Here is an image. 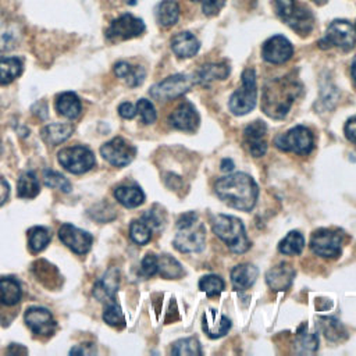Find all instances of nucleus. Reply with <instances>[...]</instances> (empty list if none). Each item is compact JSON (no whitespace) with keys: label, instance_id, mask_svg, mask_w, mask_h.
Listing matches in <instances>:
<instances>
[{"label":"nucleus","instance_id":"nucleus-3","mask_svg":"<svg viewBox=\"0 0 356 356\" xmlns=\"http://www.w3.org/2000/svg\"><path fill=\"white\" fill-rule=\"evenodd\" d=\"M174 248L181 253H195L203 250L206 245V228L199 221L195 211L182 214L177 221V234L174 236Z\"/></svg>","mask_w":356,"mask_h":356},{"label":"nucleus","instance_id":"nucleus-5","mask_svg":"<svg viewBox=\"0 0 356 356\" xmlns=\"http://www.w3.org/2000/svg\"><path fill=\"white\" fill-rule=\"evenodd\" d=\"M278 18L299 35H309L314 26L313 13L296 0H273Z\"/></svg>","mask_w":356,"mask_h":356},{"label":"nucleus","instance_id":"nucleus-27","mask_svg":"<svg viewBox=\"0 0 356 356\" xmlns=\"http://www.w3.org/2000/svg\"><path fill=\"white\" fill-rule=\"evenodd\" d=\"M74 131V127L67 122H56L49 124L42 128V138L49 145H58L67 140Z\"/></svg>","mask_w":356,"mask_h":356},{"label":"nucleus","instance_id":"nucleus-25","mask_svg":"<svg viewBox=\"0 0 356 356\" xmlns=\"http://www.w3.org/2000/svg\"><path fill=\"white\" fill-rule=\"evenodd\" d=\"M229 75V67L225 63H211L197 70L193 82L207 85L216 79H225Z\"/></svg>","mask_w":356,"mask_h":356},{"label":"nucleus","instance_id":"nucleus-15","mask_svg":"<svg viewBox=\"0 0 356 356\" xmlns=\"http://www.w3.org/2000/svg\"><path fill=\"white\" fill-rule=\"evenodd\" d=\"M267 127L263 121L250 122L243 131V143L253 157L264 156L267 150Z\"/></svg>","mask_w":356,"mask_h":356},{"label":"nucleus","instance_id":"nucleus-17","mask_svg":"<svg viewBox=\"0 0 356 356\" xmlns=\"http://www.w3.org/2000/svg\"><path fill=\"white\" fill-rule=\"evenodd\" d=\"M24 320L36 335H51L56 330V321L51 313L44 307H29L25 312Z\"/></svg>","mask_w":356,"mask_h":356},{"label":"nucleus","instance_id":"nucleus-13","mask_svg":"<svg viewBox=\"0 0 356 356\" xmlns=\"http://www.w3.org/2000/svg\"><path fill=\"white\" fill-rule=\"evenodd\" d=\"M100 153H102L103 159L106 161H108L110 164H113L115 167H124L134 160L136 150L128 140L117 136V138L106 142L100 147Z\"/></svg>","mask_w":356,"mask_h":356},{"label":"nucleus","instance_id":"nucleus-24","mask_svg":"<svg viewBox=\"0 0 356 356\" xmlns=\"http://www.w3.org/2000/svg\"><path fill=\"white\" fill-rule=\"evenodd\" d=\"M114 74L118 78L124 79L127 82V85L131 86V88L139 86L145 81V75H146L143 67H140V65H131L127 61L115 63Z\"/></svg>","mask_w":356,"mask_h":356},{"label":"nucleus","instance_id":"nucleus-49","mask_svg":"<svg viewBox=\"0 0 356 356\" xmlns=\"http://www.w3.org/2000/svg\"><path fill=\"white\" fill-rule=\"evenodd\" d=\"M345 135L350 142L356 143V115L348 120V122L345 124Z\"/></svg>","mask_w":356,"mask_h":356},{"label":"nucleus","instance_id":"nucleus-36","mask_svg":"<svg viewBox=\"0 0 356 356\" xmlns=\"http://www.w3.org/2000/svg\"><path fill=\"white\" fill-rule=\"evenodd\" d=\"M171 353L178 356H197V355H202V349H200L199 341L191 337V338H184L174 342L171 348Z\"/></svg>","mask_w":356,"mask_h":356},{"label":"nucleus","instance_id":"nucleus-41","mask_svg":"<svg viewBox=\"0 0 356 356\" xmlns=\"http://www.w3.org/2000/svg\"><path fill=\"white\" fill-rule=\"evenodd\" d=\"M103 320L113 327L124 325V314L121 306L115 300L106 303V307L103 310Z\"/></svg>","mask_w":356,"mask_h":356},{"label":"nucleus","instance_id":"nucleus-51","mask_svg":"<svg viewBox=\"0 0 356 356\" xmlns=\"http://www.w3.org/2000/svg\"><path fill=\"white\" fill-rule=\"evenodd\" d=\"M221 170H222V171H231V170H234V163H232V160H231V159H224V160L221 161Z\"/></svg>","mask_w":356,"mask_h":356},{"label":"nucleus","instance_id":"nucleus-43","mask_svg":"<svg viewBox=\"0 0 356 356\" xmlns=\"http://www.w3.org/2000/svg\"><path fill=\"white\" fill-rule=\"evenodd\" d=\"M135 107H136V113H139V115L142 118V122L153 124L156 121V118H157L156 108H154V106L152 104L150 100L139 99Z\"/></svg>","mask_w":356,"mask_h":356},{"label":"nucleus","instance_id":"nucleus-45","mask_svg":"<svg viewBox=\"0 0 356 356\" xmlns=\"http://www.w3.org/2000/svg\"><path fill=\"white\" fill-rule=\"evenodd\" d=\"M15 43V35L14 32L6 26L3 22H0V50H8L14 47Z\"/></svg>","mask_w":356,"mask_h":356},{"label":"nucleus","instance_id":"nucleus-18","mask_svg":"<svg viewBox=\"0 0 356 356\" xmlns=\"http://www.w3.org/2000/svg\"><path fill=\"white\" fill-rule=\"evenodd\" d=\"M199 121V114L191 102L179 103L168 117V122L172 128L185 132H193L197 128Z\"/></svg>","mask_w":356,"mask_h":356},{"label":"nucleus","instance_id":"nucleus-4","mask_svg":"<svg viewBox=\"0 0 356 356\" xmlns=\"http://www.w3.org/2000/svg\"><path fill=\"white\" fill-rule=\"evenodd\" d=\"M211 229L234 253H245L250 248L245 227L238 217L217 214L211 218Z\"/></svg>","mask_w":356,"mask_h":356},{"label":"nucleus","instance_id":"nucleus-31","mask_svg":"<svg viewBox=\"0 0 356 356\" xmlns=\"http://www.w3.org/2000/svg\"><path fill=\"white\" fill-rule=\"evenodd\" d=\"M22 60L18 57H0V85H8L22 72Z\"/></svg>","mask_w":356,"mask_h":356},{"label":"nucleus","instance_id":"nucleus-42","mask_svg":"<svg viewBox=\"0 0 356 356\" xmlns=\"http://www.w3.org/2000/svg\"><path fill=\"white\" fill-rule=\"evenodd\" d=\"M43 179H44V184L49 186V188H56V189H60L65 193L71 192V184L70 181L60 172L57 171H53V170H44L43 171Z\"/></svg>","mask_w":356,"mask_h":356},{"label":"nucleus","instance_id":"nucleus-28","mask_svg":"<svg viewBox=\"0 0 356 356\" xmlns=\"http://www.w3.org/2000/svg\"><path fill=\"white\" fill-rule=\"evenodd\" d=\"M22 291L19 282L13 277L0 278V302L6 306H14L21 300Z\"/></svg>","mask_w":356,"mask_h":356},{"label":"nucleus","instance_id":"nucleus-30","mask_svg":"<svg viewBox=\"0 0 356 356\" xmlns=\"http://www.w3.org/2000/svg\"><path fill=\"white\" fill-rule=\"evenodd\" d=\"M115 199L125 207L134 209L143 203L145 193L139 186H118L114 191Z\"/></svg>","mask_w":356,"mask_h":356},{"label":"nucleus","instance_id":"nucleus-22","mask_svg":"<svg viewBox=\"0 0 356 356\" xmlns=\"http://www.w3.org/2000/svg\"><path fill=\"white\" fill-rule=\"evenodd\" d=\"M171 49L175 56L181 58H189L199 51L200 43L197 38L191 32H178L171 39Z\"/></svg>","mask_w":356,"mask_h":356},{"label":"nucleus","instance_id":"nucleus-33","mask_svg":"<svg viewBox=\"0 0 356 356\" xmlns=\"http://www.w3.org/2000/svg\"><path fill=\"white\" fill-rule=\"evenodd\" d=\"M157 273L164 278H181L184 275V268L172 256L161 254L157 257Z\"/></svg>","mask_w":356,"mask_h":356},{"label":"nucleus","instance_id":"nucleus-12","mask_svg":"<svg viewBox=\"0 0 356 356\" xmlns=\"http://www.w3.org/2000/svg\"><path fill=\"white\" fill-rule=\"evenodd\" d=\"M145 31V24L140 18L134 17L132 14H124L108 25L106 29V38L108 40H127L142 35Z\"/></svg>","mask_w":356,"mask_h":356},{"label":"nucleus","instance_id":"nucleus-37","mask_svg":"<svg viewBox=\"0 0 356 356\" xmlns=\"http://www.w3.org/2000/svg\"><path fill=\"white\" fill-rule=\"evenodd\" d=\"M320 328L327 339L330 341H341L342 335H345L343 327L334 317H320L318 318Z\"/></svg>","mask_w":356,"mask_h":356},{"label":"nucleus","instance_id":"nucleus-54","mask_svg":"<svg viewBox=\"0 0 356 356\" xmlns=\"http://www.w3.org/2000/svg\"><path fill=\"white\" fill-rule=\"evenodd\" d=\"M355 31H356V24H355Z\"/></svg>","mask_w":356,"mask_h":356},{"label":"nucleus","instance_id":"nucleus-48","mask_svg":"<svg viewBox=\"0 0 356 356\" xmlns=\"http://www.w3.org/2000/svg\"><path fill=\"white\" fill-rule=\"evenodd\" d=\"M118 114L125 120H131L136 115V107L129 102H124L118 106Z\"/></svg>","mask_w":356,"mask_h":356},{"label":"nucleus","instance_id":"nucleus-39","mask_svg":"<svg viewBox=\"0 0 356 356\" xmlns=\"http://www.w3.org/2000/svg\"><path fill=\"white\" fill-rule=\"evenodd\" d=\"M318 348V337L313 332L310 334H298V338L295 341V352L299 355H309L314 353Z\"/></svg>","mask_w":356,"mask_h":356},{"label":"nucleus","instance_id":"nucleus-10","mask_svg":"<svg viewBox=\"0 0 356 356\" xmlns=\"http://www.w3.org/2000/svg\"><path fill=\"white\" fill-rule=\"evenodd\" d=\"M192 83H193V79L191 76L184 74H175L153 85L149 93L154 100L168 102L186 93L191 89Z\"/></svg>","mask_w":356,"mask_h":356},{"label":"nucleus","instance_id":"nucleus-44","mask_svg":"<svg viewBox=\"0 0 356 356\" xmlns=\"http://www.w3.org/2000/svg\"><path fill=\"white\" fill-rule=\"evenodd\" d=\"M142 221H145L152 229H160L164 225L165 221V214L164 211H161L157 207L149 209L143 216H142Z\"/></svg>","mask_w":356,"mask_h":356},{"label":"nucleus","instance_id":"nucleus-1","mask_svg":"<svg viewBox=\"0 0 356 356\" xmlns=\"http://www.w3.org/2000/svg\"><path fill=\"white\" fill-rule=\"evenodd\" d=\"M214 192L225 204L241 211H250L259 196L257 184L245 172H235L218 178L214 184Z\"/></svg>","mask_w":356,"mask_h":356},{"label":"nucleus","instance_id":"nucleus-7","mask_svg":"<svg viewBox=\"0 0 356 356\" xmlns=\"http://www.w3.org/2000/svg\"><path fill=\"white\" fill-rule=\"evenodd\" d=\"M313 134L309 128L298 125L289 131L280 134L274 139V145L282 152H292L296 154H309L313 149Z\"/></svg>","mask_w":356,"mask_h":356},{"label":"nucleus","instance_id":"nucleus-19","mask_svg":"<svg viewBox=\"0 0 356 356\" xmlns=\"http://www.w3.org/2000/svg\"><path fill=\"white\" fill-rule=\"evenodd\" d=\"M120 285V273L117 268H110L93 286V295L97 300L111 302L114 300L115 292Z\"/></svg>","mask_w":356,"mask_h":356},{"label":"nucleus","instance_id":"nucleus-23","mask_svg":"<svg viewBox=\"0 0 356 356\" xmlns=\"http://www.w3.org/2000/svg\"><path fill=\"white\" fill-rule=\"evenodd\" d=\"M257 274L259 271L253 264H249V263L238 264L231 270V282L235 289L243 291L254 284Z\"/></svg>","mask_w":356,"mask_h":356},{"label":"nucleus","instance_id":"nucleus-8","mask_svg":"<svg viewBox=\"0 0 356 356\" xmlns=\"http://www.w3.org/2000/svg\"><path fill=\"white\" fill-rule=\"evenodd\" d=\"M355 43H356L355 26L346 19H334L328 25L324 38L320 39L318 42L320 47L323 49L335 46L343 51L353 49Z\"/></svg>","mask_w":356,"mask_h":356},{"label":"nucleus","instance_id":"nucleus-29","mask_svg":"<svg viewBox=\"0 0 356 356\" xmlns=\"http://www.w3.org/2000/svg\"><path fill=\"white\" fill-rule=\"evenodd\" d=\"M179 18V6L175 0H163L156 7V19L161 26H172Z\"/></svg>","mask_w":356,"mask_h":356},{"label":"nucleus","instance_id":"nucleus-35","mask_svg":"<svg viewBox=\"0 0 356 356\" xmlns=\"http://www.w3.org/2000/svg\"><path fill=\"white\" fill-rule=\"evenodd\" d=\"M50 242L49 229L44 227H33L28 231V248L32 253L42 252Z\"/></svg>","mask_w":356,"mask_h":356},{"label":"nucleus","instance_id":"nucleus-6","mask_svg":"<svg viewBox=\"0 0 356 356\" xmlns=\"http://www.w3.org/2000/svg\"><path fill=\"white\" fill-rule=\"evenodd\" d=\"M257 100V86L256 74L253 68H246L242 72L241 86L231 95L228 107L235 115H243L252 111Z\"/></svg>","mask_w":356,"mask_h":356},{"label":"nucleus","instance_id":"nucleus-53","mask_svg":"<svg viewBox=\"0 0 356 356\" xmlns=\"http://www.w3.org/2000/svg\"><path fill=\"white\" fill-rule=\"evenodd\" d=\"M313 3H316L317 6H323V4H325L328 0H312Z\"/></svg>","mask_w":356,"mask_h":356},{"label":"nucleus","instance_id":"nucleus-38","mask_svg":"<svg viewBox=\"0 0 356 356\" xmlns=\"http://www.w3.org/2000/svg\"><path fill=\"white\" fill-rule=\"evenodd\" d=\"M131 239L138 245H146L152 239V228L142 220H135L129 225Z\"/></svg>","mask_w":356,"mask_h":356},{"label":"nucleus","instance_id":"nucleus-20","mask_svg":"<svg viewBox=\"0 0 356 356\" xmlns=\"http://www.w3.org/2000/svg\"><path fill=\"white\" fill-rule=\"evenodd\" d=\"M202 328L207 334L209 338L216 339L228 332V330L231 328V321L220 312H217L214 309H209L203 314Z\"/></svg>","mask_w":356,"mask_h":356},{"label":"nucleus","instance_id":"nucleus-52","mask_svg":"<svg viewBox=\"0 0 356 356\" xmlns=\"http://www.w3.org/2000/svg\"><path fill=\"white\" fill-rule=\"evenodd\" d=\"M350 74H352V78H353V82L356 85V56L353 57L352 60V65H350Z\"/></svg>","mask_w":356,"mask_h":356},{"label":"nucleus","instance_id":"nucleus-50","mask_svg":"<svg viewBox=\"0 0 356 356\" xmlns=\"http://www.w3.org/2000/svg\"><path fill=\"white\" fill-rule=\"evenodd\" d=\"M8 193H10L8 182L3 177H0V206L7 200Z\"/></svg>","mask_w":356,"mask_h":356},{"label":"nucleus","instance_id":"nucleus-32","mask_svg":"<svg viewBox=\"0 0 356 356\" xmlns=\"http://www.w3.org/2000/svg\"><path fill=\"white\" fill-rule=\"evenodd\" d=\"M40 191L39 181L32 171H25L19 175L17 182V195L22 199H32Z\"/></svg>","mask_w":356,"mask_h":356},{"label":"nucleus","instance_id":"nucleus-47","mask_svg":"<svg viewBox=\"0 0 356 356\" xmlns=\"http://www.w3.org/2000/svg\"><path fill=\"white\" fill-rule=\"evenodd\" d=\"M202 4V10L206 15H216L225 4V0H192Z\"/></svg>","mask_w":356,"mask_h":356},{"label":"nucleus","instance_id":"nucleus-2","mask_svg":"<svg viewBox=\"0 0 356 356\" xmlns=\"http://www.w3.org/2000/svg\"><path fill=\"white\" fill-rule=\"evenodd\" d=\"M302 90V85L293 75L274 78L264 85L261 108L271 118H284Z\"/></svg>","mask_w":356,"mask_h":356},{"label":"nucleus","instance_id":"nucleus-46","mask_svg":"<svg viewBox=\"0 0 356 356\" xmlns=\"http://www.w3.org/2000/svg\"><path fill=\"white\" fill-rule=\"evenodd\" d=\"M142 274L146 277H152L157 273V256L153 253H147L140 264Z\"/></svg>","mask_w":356,"mask_h":356},{"label":"nucleus","instance_id":"nucleus-9","mask_svg":"<svg viewBox=\"0 0 356 356\" xmlns=\"http://www.w3.org/2000/svg\"><path fill=\"white\" fill-rule=\"evenodd\" d=\"M58 163L72 174H83L95 165V156L86 146L75 145L57 153Z\"/></svg>","mask_w":356,"mask_h":356},{"label":"nucleus","instance_id":"nucleus-16","mask_svg":"<svg viewBox=\"0 0 356 356\" xmlns=\"http://www.w3.org/2000/svg\"><path fill=\"white\" fill-rule=\"evenodd\" d=\"M58 238L76 254H85L92 246V236L71 224H64L58 229Z\"/></svg>","mask_w":356,"mask_h":356},{"label":"nucleus","instance_id":"nucleus-34","mask_svg":"<svg viewBox=\"0 0 356 356\" xmlns=\"http://www.w3.org/2000/svg\"><path fill=\"white\" fill-rule=\"evenodd\" d=\"M303 248H305V238L298 231L288 232L286 236L278 245V250L284 254H288V256L300 254Z\"/></svg>","mask_w":356,"mask_h":356},{"label":"nucleus","instance_id":"nucleus-14","mask_svg":"<svg viewBox=\"0 0 356 356\" xmlns=\"http://www.w3.org/2000/svg\"><path fill=\"white\" fill-rule=\"evenodd\" d=\"M293 54V47L291 42L282 35H274L268 38L261 47V56L267 63L284 64Z\"/></svg>","mask_w":356,"mask_h":356},{"label":"nucleus","instance_id":"nucleus-40","mask_svg":"<svg viewBox=\"0 0 356 356\" xmlns=\"http://www.w3.org/2000/svg\"><path fill=\"white\" fill-rule=\"evenodd\" d=\"M199 288L200 291H203L207 296L213 298V296H217L222 292L224 289V281L221 277L218 275H214V274H209V275H204L200 278L199 281Z\"/></svg>","mask_w":356,"mask_h":356},{"label":"nucleus","instance_id":"nucleus-26","mask_svg":"<svg viewBox=\"0 0 356 356\" xmlns=\"http://www.w3.org/2000/svg\"><path fill=\"white\" fill-rule=\"evenodd\" d=\"M56 110L63 117L74 120L81 114L82 106L79 97L74 92H64L56 99Z\"/></svg>","mask_w":356,"mask_h":356},{"label":"nucleus","instance_id":"nucleus-21","mask_svg":"<svg viewBox=\"0 0 356 356\" xmlns=\"http://www.w3.org/2000/svg\"><path fill=\"white\" fill-rule=\"evenodd\" d=\"M295 278V270L291 264L281 263L270 268L266 274L267 285L274 291H285L291 286Z\"/></svg>","mask_w":356,"mask_h":356},{"label":"nucleus","instance_id":"nucleus-11","mask_svg":"<svg viewBox=\"0 0 356 356\" xmlns=\"http://www.w3.org/2000/svg\"><path fill=\"white\" fill-rule=\"evenodd\" d=\"M342 246V234L337 229L321 228L313 232L310 249L314 254L324 259H334L339 254Z\"/></svg>","mask_w":356,"mask_h":356}]
</instances>
